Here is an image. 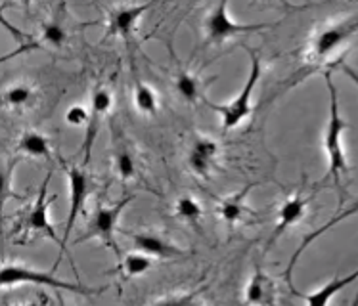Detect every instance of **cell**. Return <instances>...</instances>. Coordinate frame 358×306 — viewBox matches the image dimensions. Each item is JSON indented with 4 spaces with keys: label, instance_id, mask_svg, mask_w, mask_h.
Instances as JSON below:
<instances>
[{
    "label": "cell",
    "instance_id": "25",
    "mask_svg": "<svg viewBox=\"0 0 358 306\" xmlns=\"http://www.w3.org/2000/svg\"><path fill=\"white\" fill-rule=\"evenodd\" d=\"M43 41L54 48H62L67 41L66 27L58 22H48L43 25Z\"/></svg>",
    "mask_w": 358,
    "mask_h": 306
},
{
    "label": "cell",
    "instance_id": "4",
    "mask_svg": "<svg viewBox=\"0 0 358 306\" xmlns=\"http://www.w3.org/2000/svg\"><path fill=\"white\" fill-rule=\"evenodd\" d=\"M0 284H2L4 289L22 284L43 285V287H52V289H58V291L77 293V295H85V297L96 291V289H90V287L79 284V282L71 284V282H66V279H59V277L54 276V272H43V270L29 268V266H23V264H4L2 274H0Z\"/></svg>",
    "mask_w": 358,
    "mask_h": 306
},
{
    "label": "cell",
    "instance_id": "18",
    "mask_svg": "<svg viewBox=\"0 0 358 306\" xmlns=\"http://www.w3.org/2000/svg\"><path fill=\"white\" fill-rule=\"evenodd\" d=\"M15 152L33 157V159H48L52 153L50 140H48V136H44L43 132L25 131L20 136Z\"/></svg>",
    "mask_w": 358,
    "mask_h": 306
},
{
    "label": "cell",
    "instance_id": "29",
    "mask_svg": "<svg viewBox=\"0 0 358 306\" xmlns=\"http://www.w3.org/2000/svg\"><path fill=\"white\" fill-rule=\"evenodd\" d=\"M352 306H358V291H357V295H355V300H352Z\"/></svg>",
    "mask_w": 358,
    "mask_h": 306
},
{
    "label": "cell",
    "instance_id": "1",
    "mask_svg": "<svg viewBox=\"0 0 358 306\" xmlns=\"http://www.w3.org/2000/svg\"><path fill=\"white\" fill-rule=\"evenodd\" d=\"M324 80L329 92V117L326 124V134H324V150L328 155V175L334 178L336 186H341V178L349 173V163L345 157L343 150V132L349 129L339 111V100H337V88L331 79V71L324 73Z\"/></svg>",
    "mask_w": 358,
    "mask_h": 306
},
{
    "label": "cell",
    "instance_id": "24",
    "mask_svg": "<svg viewBox=\"0 0 358 306\" xmlns=\"http://www.w3.org/2000/svg\"><path fill=\"white\" fill-rule=\"evenodd\" d=\"M115 170H117V176L123 182H129L136 176V163L127 150H119L115 153Z\"/></svg>",
    "mask_w": 358,
    "mask_h": 306
},
{
    "label": "cell",
    "instance_id": "15",
    "mask_svg": "<svg viewBox=\"0 0 358 306\" xmlns=\"http://www.w3.org/2000/svg\"><path fill=\"white\" fill-rule=\"evenodd\" d=\"M358 279V270H355L352 274H347V276H336L331 282H328L326 285H322L320 289L308 293V295H299L297 291H292L295 295H299L301 299L305 300L307 306H328L329 300L336 297L337 293L343 291L345 287H349L351 284H355Z\"/></svg>",
    "mask_w": 358,
    "mask_h": 306
},
{
    "label": "cell",
    "instance_id": "23",
    "mask_svg": "<svg viewBox=\"0 0 358 306\" xmlns=\"http://www.w3.org/2000/svg\"><path fill=\"white\" fill-rule=\"evenodd\" d=\"M154 266V258L146 253H129L123 258V272L129 277H138Z\"/></svg>",
    "mask_w": 358,
    "mask_h": 306
},
{
    "label": "cell",
    "instance_id": "7",
    "mask_svg": "<svg viewBox=\"0 0 358 306\" xmlns=\"http://www.w3.org/2000/svg\"><path fill=\"white\" fill-rule=\"evenodd\" d=\"M52 173L46 175V178L41 184V190H38V196L35 199V205H33V209L29 211V214L25 217V230L27 232L33 233H43L46 235L48 240H52L56 245L59 247V261H62V255H66L69 261H71V255L67 253L66 245H64V241L59 240L58 233L54 230L50 222V214H48V209H50V203L54 201V197H46V191H48V184H50Z\"/></svg>",
    "mask_w": 358,
    "mask_h": 306
},
{
    "label": "cell",
    "instance_id": "5",
    "mask_svg": "<svg viewBox=\"0 0 358 306\" xmlns=\"http://www.w3.org/2000/svg\"><path fill=\"white\" fill-rule=\"evenodd\" d=\"M272 23H236L232 15L228 14V2L222 0L217 6L213 8L207 14L203 22V31L207 43L220 44L228 41V38L238 37L243 33H251V31H261L271 27Z\"/></svg>",
    "mask_w": 358,
    "mask_h": 306
},
{
    "label": "cell",
    "instance_id": "21",
    "mask_svg": "<svg viewBox=\"0 0 358 306\" xmlns=\"http://www.w3.org/2000/svg\"><path fill=\"white\" fill-rule=\"evenodd\" d=\"M134 108L142 113V115H155L159 102H157V94L150 85L144 80L138 79V75L134 77Z\"/></svg>",
    "mask_w": 358,
    "mask_h": 306
},
{
    "label": "cell",
    "instance_id": "26",
    "mask_svg": "<svg viewBox=\"0 0 358 306\" xmlns=\"http://www.w3.org/2000/svg\"><path fill=\"white\" fill-rule=\"evenodd\" d=\"M88 121H90V110L87 105L75 103L66 111V123L69 126H85L87 129Z\"/></svg>",
    "mask_w": 358,
    "mask_h": 306
},
{
    "label": "cell",
    "instance_id": "10",
    "mask_svg": "<svg viewBox=\"0 0 358 306\" xmlns=\"http://www.w3.org/2000/svg\"><path fill=\"white\" fill-rule=\"evenodd\" d=\"M220 155V146L209 136H199L192 144L188 153V167L194 175L203 180L211 178V173L217 167V159Z\"/></svg>",
    "mask_w": 358,
    "mask_h": 306
},
{
    "label": "cell",
    "instance_id": "12",
    "mask_svg": "<svg viewBox=\"0 0 358 306\" xmlns=\"http://www.w3.org/2000/svg\"><path fill=\"white\" fill-rule=\"evenodd\" d=\"M308 203H310V197H307L303 191H295L293 196H289L285 199L282 207H280L278 211V224L274 228V232H272L271 240H268V247H271L274 241L278 240L280 235L287 230V228L295 226L297 222H299L305 214H307Z\"/></svg>",
    "mask_w": 358,
    "mask_h": 306
},
{
    "label": "cell",
    "instance_id": "17",
    "mask_svg": "<svg viewBox=\"0 0 358 306\" xmlns=\"http://www.w3.org/2000/svg\"><path fill=\"white\" fill-rule=\"evenodd\" d=\"M253 188V184H249L248 188H243V190L236 191L232 196L224 197L219 205V214L220 219L227 222L228 226H234L238 222L243 220V217L248 214L249 209H248V194L251 191Z\"/></svg>",
    "mask_w": 358,
    "mask_h": 306
},
{
    "label": "cell",
    "instance_id": "13",
    "mask_svg": "<svg viewBox=\"0 0 358 306\" xmlns=\"http://www.w3.org/2000/svg\"><path fill=\"white\" fill-rule=\"evenodd\" d=\"M245 305L248 306H276V284L261 266L245 287Z\"/></svg>",
    "mask_w": 358,
    "mask_h": 306
},
{
    "label": "cell",
    "instance_id": "6",
    "mask_svg": "<svg viewBox=\"0 0 358 306\" xmlns=\"http://www.w3.org/2000/svg\"><path fill=\"white\" fill-rule=\"evenodd\" d=\"M134 196L123 197L121 201L113 203L111 207H103V205H96V211L90 219V224H88V233L83 238V240H88V238H98L102 241L106 247L113 249L119 255L117 243H115V232H117L119 219L123 211L132 203Z\"/></svg>",
    "mask_w": 358,
    "mask_h": 306
},
{
    "label": "cell",
    "instance_id": "9",
    "mask_svg": "<svg viewBox=\"0 0 358 306\" xmlns=\"http://www.w3.org/2000/svg\"><path fill=\"white\" fill-rule=\"evenodd\" d=\"M113 105V96L108 88L96 87L92 92V100H90V121L87 124V132H85V142H83V153H85V159L83 165L87 167L88 161H90V153H92V146H94V140L100 132V124H102L103 117L108 115Z\"/></svg>",
    "mask_w": 358,
    "mask_h": 306
},
{
    "label": "cell",
    "instance_id": "11",
    "mask_svg": "<svg viewBox=\"0 0 358 306\" xmlns=\"http://www.w3.org/2000/svg\"><path fill=\"white\" fill-rule=\"evenodd\" d=\"M152 4H136V6H115L108 14V37L123 38L124 43H131L134 35V27L142 17V14L150 10Z\"/></svg>",
    "mask_w": 358,
    "mask_h": 306
},
{
    "label": "cell",
    "instance_id": "16",
    "mask_svg": "<svg viewBox=\"0 0 358 306\" xmlns=\"http://www.w3.org/2000/svg\"><path fill=\"white\" fill-rule=\"evenodd\" d=\"M357 212H358V199H357V201H355V203L351 205V207H347V209H345L343 212H339V214H336V217H334V219H331V220H328V222H326L324 226H320V228H318V230H315V232H310L307 235V238H305V240L301 241V245H299V247H297V251L293 253L292 261H289V266L285 268V279H287V284H289V287H293V285H292V272H293V268H295V264H297V261H299V256L303 255V251H305V249H307L308 245H310V243H313V241L316 240V238H320L322 233H326V232H328V230H331V228L336 226V224H339V222H343L345 219H349V217H352V214H357Z\"/></svg>",
    "mask_w": 358,
    "mask_h": 306
},
{
    "label": "cell",
    "instance_id": "19",
    "mask_svg": "<svg viewBox=\"0 0 358 306\" xmlns=\"http://www.w3.org/2000/svg\"><path fill=\"white\" fill-rule=\"evenodd\" d=\"M2 100H4V105H6L8 110L25 111L33 108L35 102H37V90L31 85L17 82V85H12L10 88H6Z\"/></svg>",
    "mask_w": 358,
    "mask_h": 306
},
{
    "label": "cell",
    "instance_id": "28",
    "mask_svg": "<svg viewBox=\"0 0 358 306\" xmlns=\"http://www.w3.org/2000/svg\"><path fill=\"white\" fill-rule=\"evenodd\" d=\"M339 66H341V71H343V73L347 75V77H349V79H351L352 82H355V85L358 87V73H357V71H355L352 67L345 66V64H339Z\"/></svg>",
    "mask_w": 358,
    "mask_h": 306
},
{
    "label": "cell",
    "instance_id": "8",
    "mask_svg": "<svg viewBox=\"0 0 358 306\" xmlns=\"http://www.w3.org/2000/svg\"><path fill=\"white\" fill-rule=\"evenodd\" d=\"M59 163L66 167L67 180H69V212H67L66 230H64V238H62L64 245H67V241L71 238V232H73L75 222H77V217L85 207L90 184H88V175L85 167H77V165H71V163H66L62 159H59Z\"/></svg>",
    "mask_w": 358,
    "mask_h": 306
},
{
    "label": "cell",
    "instance_id": "22",
    "mask_svg": "<svg viewBox=\"0 0 358 306\" xmlns=\"http://www.w3.org/2000/svg\"><path fill=\"white\" fill-rule=\"evenodd\" d=\"M175 214L176 219L182 220L186 224L198 226L199 222H201V219H203V207H201L192 196H182L176 199Z\"/></svg>",
    "mask_w": 358,
    "mask_h": 306
},
{
    "label": "cell",
    "instance_id": "3",
    "mask_svg": "<svg viewBox=\"0 0 358 306\" xmlns=\"http://www.w3.org/2000/svg\"><path fill=\"white\" fill-rule=\"evenodd\" d=\"M249 58H251V71L245 80V85L241 88V92L236 96L232 102L228 103H211L209 100H203L213 111H217L222 119V129L224 131H234L238 129L253 111V102H251V96L255 90L257 82L261 79V58L255 50H248Z\"/></svg>",
    "mask_w": 358,
    "mask_h": 306
},
{
    "label": "cell",
    "instance_id": "2",
    "mask_svg": "<svg viewBox=\"0 0 358 306\" xmlns=\"http://www.w3.org/2000/svg\"><path fill=\"white\" fill-rule=\"evenodd\" d=\"M357 33L358 20H352V17L322 27L320 31H316L315 37L308 43L307 61L315 67L326 66Z\"/></svg>",
    "mask_w": 358,
    "mask_h": 306
},
{
    "label": "cell",
    "instance_id": "14",
    "mask_svg": "<svg viewBox=\"0 0 358 306\" xmlns=\"http://www.w3.org/2000/svg\"><path fill=\"white\" fill-rule=\"evenodd\" d=\"M127 235L131 238L134 247L138 249L140 253H146L152 258H175V256L184 255L182 249L176 247L175 243L163 240L161 235H155V233L127 232Z\"/></svg>",
    "mask_w": 358,
    "mask_h": 306
},
{
    "label": "cell",
    "instance_id": "20",
    "mask_svg": "<svg viewBox=\"0 0 358 306\" xmlns=\"http://www.w3.org/2000/svg\"><path fill=\"white\" fill-rule=\"evenodd\" d=\"M175 90L184 102L196 103L199 100H205L203 92H201V80L198 75L190 73L188 69H178L175 77Z\"/></svg>",
    "mask_w": 358,
    "mask_h": 306
},
{
    "label": "cell",
    "instance_id": "27",
    "mask_svg": "<svg viewBox=\"0 0 358 306\" xmlns=\"http://www.w3.org/2000/svg\"><path fill=\"white\" fill-rule=\"evenodd\" d=\"M155 306H205L196 295H188V297H178V299L163 300Z\"/></svg>",
    "mask_w": 358,
    "mask_h": 306
}]
</instances>
